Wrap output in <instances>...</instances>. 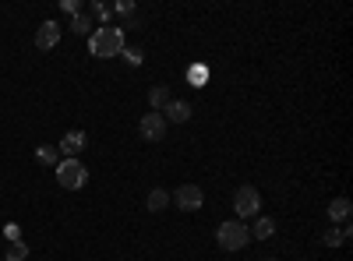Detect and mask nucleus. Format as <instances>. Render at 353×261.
Masks as SVG:
<instances>
[{"label":"nucleus","mask_w":353,"mask_h":261,"mask_svg":"<svg viewBox=\"0 0 353 261\" xmlns=\"http://www.w3.org/2000/svg\"><path fill=\"white\" fill-rule=\"evenodd\" d=\"M92 14H96L103 25H110V18H113V8H110V4H103V0H96V4H92Z\"/></svg>","instance_id":"18"},{"label":"nucleus","mask_w":353,"mask_h":261,"mask_svg":"<svg viewBox=\"0 0 353 261\" xmlns=\"http://www.w3.org/2000/svg\"><path fill=\"white\" fill-rule=\"evenodd\" d=\"M329 219L332 222H346L350 219V198H336L329 205Z\"/></svg>","instance_id":"12"},{"label":"nucleus","mask_w":353,"mask_h":261,"mask_svg":"<svg viewBox=\"0 0 353 261\" xmlns=\"http://www.w3.org/2000/svg\"><path fill=\"white\" fill-rule=\"evenodd\" d=\"M4 233H8V240L14 244V240H18V222H8V229H4Z\"/></svg>","instance_id":"22"},{"label":"nucleus","mask_w":353,"mask_h":261,"mask_svg":"<svg viewBox=\"0 0 353 261\" xmlns=\"http://www.w3.org/2000/svg\"><path fill=\"white\" fill-rule=\"evenodd\" d=\"M71 28H74L78 36H92V32H96L92 21H88V14H74V18H71Z\"/></svg>","instance_id":"15"},{"label":"nucleus","mask_w":353,"mask_h":261,"mask_svg":"<svg viewBox=\"0 0 353 261\" xmlns=\"http://www.w3.org/2000/svg\"><path fill=\"white\" fill-rule=\"evenodd\" d=\"M269 261H272V258H269Z\"/></svg>","instance_id":"24"},{"label":"nucleus","mask_w":353,"mask_h":261,"mask_svg":"<svg viewBox=\"0 0 353 261\" xmlns=\"http://www.w3.org/2000/svg\"><path fill=\"white\" fill-rule=\"evenodd\" d=\"M113 11H121V14H134V4H131V0H121V4H117Z\"/></svg>","instance_id":"21"},{"label":"nucleus","mask_w":353,"mask_h":261,"mask_svg":"<svg viewBox=\"0 0 353 261\" xmlns=\"http://www.w3.org/2000/svg\"><path fill=\"white\" fill-rule=\"evenodd\" d=\"M149 103H152L156 113H163V106L170 103V89H166V85H152V89H149Z\"/></svg>","instance_id":"13"},{"label":"nucleus","mask_w":353,"mask_h":261,"mask_svg":"<svg viewBox=\"0 0 353 261\" xmlns=\"http://www.w3.org/2000/svg\"><path fill=\"white\" fill-rule=\"evenodd\" d=\"M0 261H4V258H0Z\"/></svg>","instance_id":"23"},{"label":"nucleus","mask_w":353,"mask_h":261,"mask_svg":"<svg viewBox=\"0 0 353 261\" xmlns=\"http://www.w3.org/2000/svg\"><path fill=\"white\" fill-rule=\"evenodd\" d=\"M81 149H85V131H68L61 138V149H57V152H61L64 159H78Z\"/></svg>","instance_id":"9"},{"label":"nucleus","mask_w":353,"mask_h":261,"mask_svg":"<svg viewBox=\"0 0 353 261\" xmlns=\"http://www.w3.org/2000/svg\"><path fill=\"white\" fill-rule=\"evenodd\" d=\"M166 205H170V191L152 187V191H149V201H145V209H149V212H163Z\"/></svg>","instance_id":"11"},{"label":"nucleus","mask_w":353,"mask_h":261,"mask_svg":"<svg viewBox=\"0 0 353 261\" xmlns=\"http://www.w3.org/2000/svg\"><path fill=\"white\" fill-rule=\"evenodd\" d=\"M121 50H124V28H117V25H103V28H96V32L88 36V53L99 56V61L117 56Z\"/></svg>","instance_id":"1"},{"label":"nucleus","mask_w":353,"mask_h":261,"mask_svg":"<svg viewBox=\"0 0 353 261\" xmlns=\"http://www.w3.org/2000/svg\"><path fill=\"white\" fill-rule=\"evenodd\" d=\"M233 212H237L241 219L258 216V212H261V194H258V187H251V184L237 187V194H233Z\"/></svg>","instance_id":"4"},{"label":"nucleus","mask_w":353,"mask_h":261,"mask_svg":"<svg viewBox=\"0 0 353 261\" xmlns=\"http://www.w3.org/2000/svg\"><path fill=\"white\" fill-rule=\"evenodd\" d=\"M248 233H251L254 240H269V237L276 233V222H272V219H265V216H258V219H254V226L248 229Z\"/></svg>","instance_id":"10"},{"label":"nucleus","mask_w":353,"mask_h":261,"mask_svg":"<svg viewBox=\"0 0 353 261\" xmlns=\"http://www.w3.org/2000/svg\"><path fill=\"white\" fill-rule=\"evenodd\" d=\"M57 43H61V25L50 18V21H43V25L36 28V46H39V50H53Z\"/></svg>","instance_id":"8"},{"label":"nucleus","mask_w":353,"mask_h":261,"mask_svg":"<svg viewBox=\"0 0 353 261\" xmlns=\"http://www.w3.org/2000/svg\"><path fill=\"white\" fill-rule=\"evenodd\" d=\"M25 258H28V247H25V240H14L4 261H25Z\"/></svg>","instance_id":"17"},{"label":"nucleus","mask_w":353,"mask_h":261,"mask_svg":"<svg viewBox=\"0 0 353 261\" xmlns=\"http://www.w3.org/2000/svg\"><path fill=\"white\" fill-rule=\"evenodd\" d=\"M170 201L184 212H198L205 205V194H201L198 184H184V187H176V194H170Z\"/></svg>","instance_id":"5"},{"label":"nucleus","mask_w":353,"mask_h":261,"mask_svg":"<svg viewBox=\"0 0 353 261\" xmlns=\"http://www.w3.org/2000/svg\"><path fill=\"white\" fill-rule=\"evenodd\" d=\"M346 237H350V226H339V229H329V233H325V244L329 247H339Z\"/></svg>","instance_id":"16"},{"label":"nucleus","mask_w":353,"mask_h":261,"mask_svg":"<svg viewBox=\"0 0 353 261\" xmlns=\"http://www.w3.org/2000/svg\"><path fill=\"white\" fill-rule=\"evenodd\" d=\"M57 184H61L64 191H81L88 184V169L78 159H61L57 163Z\"/></svg>","instance_id":"3"},{"label":"nucleus","mask_w":353,"mask_h":261,"mask_svg":"<svg viewBox=\"0 0 353 261\" xmlns=\"http://www.w3.org/2000/svg\"><path fill=\"white\" fill-rule=\"evenodd\" d=\"M138 134L145 138V141H163V134H166V121H163V113H145L141 117V124H138Z\"/></svg>","instance_id":"6"},{"label":"nucleus","mask_w":353,"mask_h":261,"mask_svg":"<svg viewBox=\"0 0 353 261\" xmlns=\"http://www.w3.org/2000/svg\"><path fill=\"white\" fill-rule=\"evenodd\" d=\"M163 121H166V124H188V121H191V103L170 99V103L163 106Z\"/></svg>","instance_id":"7"},{"label":"nucleus","mask_w":353,"mask_h":261,"mask_svg":"<svg viewBox=\"0 0 353 261\" xmlns=\"http://www.w3.org/2000/svg\"><path fill=\"white\" fill-rule=\"evenodd\" d=\"M36 159H39L43 166H57V163H61V152H57L53 145H39V149H36Z\"/></svg>","instance_id":"14"},{"label":"nucleus","mask_w":353,"mask_h":261,"mask_svg":"<svg viewBox=\"0 0 353 261\" xmlns=\"http://www.w3.org/2000/svg\"><path fill=\"white\" fill-rule=\"evenodd\" d=\"M121 53H124V61H128V64H134V67L145 61V53H141V50H134V46H124Z\"/></svg>","instance_id":"19"},{"label":"nucleus","mask_w":353,"mask_h":261,"mask_svg":"<svg viewBox=\"0 0 353 261\" xmlns=\"http://www.w3.org/2000/svg\"><path fill=\"white\" fill-rule=\"evenodd\" d=\"M216 240H219L223 251H241V247H248L251 233H248V226H244L241 219H230V222H219Z\"/></svg>","instance_id":"2"},{"label":"nucleus","mask_w":353,"mask_h":261,"mask_svg":"<svg viewBox=\"0 0 353 261\" xmlns=\"http://www.w3.org/2000/svg\"><path fill=\"white\" fill-rule=\"evenodd\" d=\"M61 8L74 18V14H81V0H61Z\"/></svg>","instance_id":"20"}]
</instances>
